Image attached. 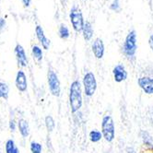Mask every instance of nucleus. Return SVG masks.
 <instances>
[{
	"instance_id": "aec40b11",
	"label": "nucleus",
	"mask_w": 153,
	"mask_h": 153,
	"mask_svg": "<svg viewBox=\"0 0 153 153\" xmlns=\"http://www.w3.org/2000/svg\"><path fill=\"white\" fill-rule=\"evenodd\" d=\"M6 153H19V149L12 139H8L6 142Z\"/></svg>"
},
{
	"instance_id": "6ab92c4d",
	"label": "nucleus",
	"mask_w": 153,
	"mask_h": 153,
	"mask_svg": "<svg viewBox=\"0 0 153 153\" xmlns=\"http://www.w3.org/2000/svg\"><path fill=\"white\" fill-rule=\"evenodd\" d=\"M45 127L47 129L48 132H53L56 128V122H54L53 118L51 116V115H47L45 116Z\"/></svg>"
},
{
	"instance_id": "f257e3e1",
	"label": "nucleus",
	"mask_w": 153,
	"mask_h": 153,
	"mask_svg": "<svg viewBox=\"0 0 153 153\" xmlns=\"http://www.w3.org/2000/svg\"><path fill=\"white\" fill-rule=\"evenodd\" d=\"M83 88L79 79H75L71 82L69 87L68 101L70 111L73 114L79 113L83 106Z\"/></svg>"
},
{
	"instance_id": "5701e85b",
	"label": "nucleus",
	"mask_w": 153,
	"mask_h": 153,
	"mask_svg": "<svg viewBox=\"0 0 153 153\" xmlns=\"http://www.w3.org/2000/svg\"><path fill=\"white\" fill-rule=\"evenodd\" d=\"M120 1L121 0H114L112 4L110 5V9L114 12H120L121 11V5H120Z\"/></svg>"
},
{
	"instance_id": "4be33fe9",
	"label": "nucleus",
	"mask_w": 153,
	"mask_h": 153,
	"mask_svg": "<svg viewBox=\"0 0 153 153\" xmlns=\"http://www.w3.org/2000/svg\"><path fill=\"white\" fill-rule=\"evenodd\" d=\"M30 149L31 153H42V146L41 143L36 141H32L30 145Z\"/></svg>"
},
{
	"instance_id": "b1692460",
	"label": "nucleus",
	"mask_w": 153,
	"mask_h": 153,
	"mask_svg": "<svg viewBox=\"0 0 153 153\" xmlns=\"http://www.w3.org/2000/svg\"><path fill=\"white\" fill-rule=\"evenodd\" d=\"M9 128L10 130L12 131V132H14V131L16 130V123H15V120H10V122H9Z\"/></svg>"
},
{
	"instance_id": "cd10ccee",
	"label": "nucleus",
	"mask_w": 153,
	"mask_h": 153,
	"mask_svg": "<svg viewBox=\"0 0 153 153\" xmlns=\"http://www.w3.org/2000/svg\"><path fill=\"white\" fill-rule=\"evenodd\" d=\"M21 1L23 2V4H24L25 7H29L30 4V1H31V0H21Z\"/></svg>"
},
{
	"instance_id": "ddd939ff",
	"label": "nucleus",
	"mask_w": 153,
	"mask_h": 153,
	"mask_svg": "<svg viewBox=\"0 0 153 153\" xmlns=\"http://www.w3.org/2000/svg\"><path fill=\"white\" fill-rule=\"evenodd\" d=\"M140 139L143 143L144 147L147 149L153 151V136L147 130H140L139 132Z\"/></svg>"
},
{
	"instance_id": "20e7f679",
	"label": "nucleus",
	"mask_w": 153,
	"mask_h": 153,
	"mask_svg": "<svg viewBox=\"0 0 153 153\" xmlns=\"http://www.w3.org/2000/svg\"><path fill=\"white\" fill-rule=\"evenodd\" d=\"M81 84L83 88V93L86 97L91 98L96 93L98 88V82L93 72H86L83 76Z\"/></svg>"
},
{
	"instance_id": "4468645a",
	"label": "nucleus",
	"mask_w": 153,
	"mask_h": 153,
	"mask_svg": "<svg viewBox=\"0 0 153 153\" xmlns=\"http://www.w3.org/2000/svg\"><path fill=\"white\" fill-rule=\"evenodd\" d=\"M81 32H82L83 39L86 42L91 41L93 34H94V30H93V26H92L91 21H89V20L85 21V24H84V27H83Z\"/></svg>"
},
{
	"instance_id": "c756f323",
	"label": "nucleus",
	"mask_w": 153,
	"mask_h": 153,
	"mask_svg": "<svg viewBox=\"0 0 153 153\" xmlns=\"http://www.w3.org/2000/svg\"><path fill=\"white\" fill-rule=\"evenodd\" d=\"M83 1H87V0H83Z\"/></svg>"
},
{
	"instance_id": "f03ea898",
	"label": "nucleus",
	"mask_w": 153,
	"mask_h": 153,
	"mask_svg": "<svg viewBox=\"0 0 153 153\" xmlns=\"http://www.w3.org/2000/svg\"><path fill=\"white\" fill-rule=\"evenodd\" d=\"M137 50V34L135 30H131L125 38L122 46V52L127 60L133 61L136 59Z\"/></svg>"
},
{
	"instance_id": "9b49d317",
	"label": "nucleus",
	"mask_w": 153,
	"mask_h": 153,
	"mask_svg": "<svg viewBox=\"0 0 153 153\" xmlns=\"http://www.w3.org/2000/svg\"><path fill=\"white\" fill-rule=\"evenodd\" d=\"M14 52H15V54H16V58H17L19 65H20L21 68L27 67L28 59H27V56H26V53H25V50H24L23 46L20 45H17L16 47H15Z\"/></svg>"
},
{
	"instance_id": "6e6552de",
	"label": "nucleus",
	"mask_w": 153,
	"mask_h": 153,
	"mask_svg": "<svg viewBox=\"0 0 153 153\" xmlns=\"http://www.w3.org/2000/svg\"><path fill=\"white\" fill-rule=\"evenodd\" d=\"M113 76L116 83H122L128 78V72L123 64H117L113 68Z\"/></svg>"
},
{
	"instance_id": "c85d7f7f",
	"label": "nucleus",
	"mask_w": 153,
	"mask_h": 153,
	"mask_svg": "<svg viewBox=\"0 0 153 153\" xmlns=\"http://www.w3.org/2000/svg\"><path fill=\"white\" fill-rule=\"evenodd\" d=\"M151 116L153 117V108H152V110H151Z\"/></svg>"
},
{
	"instance_id": "dca6fc26",
	"label": "nucleus",
	"mask_w": 153,
	"mask_h": 153,
	"mask_svg": "<svg viewBox=\"0 0 153 153\" xmlns=\"http://www.w3.org/2000/svg\"><path fill=\"white\" fill-rule=\"evenodd\" d=\"M89 138L91 143H99L102 139H103V136L101 130L92 129L89 133Z\"/></svg>"
},
{
	"instance_id": "1a4fd4ad",
	"label": "nucleus",
	"mask_w": 153,
	"mask_h": 153,
	"mask_svg": "<svg viewBox=\"0 0 153 153\" xmlns=\"http://www.w3.org/2000/svg\"><path fill=\"white\" fill-rule=\"evenodd\" d=\"M91 51L96 59H102L105 53V45L102 39L96 38L93 40L91 45Z\"/></svg>"
},
{
	"instance_id": "f3484780",
	"label": "nucleus",
	"mask_w": 153,
	"mask_h": 153,
	"mask_svg": "<svg viewBox=\"0 0 153 153\" xmlns=\"http://www.w3.org/2000/svg\"><path fill=\"white\" fill-rule=\"evenodd\" d=\"M58 36L62 40H68L70 37L69 29L65 24H64V23L60 24V26L58 28Z\"/></svg>"
},
{
	"instance_id": "39448f33",
	"label": "nucleus",
	"mask_w": 153,
	"mask_h": 153,
	"mask_svg": "<svg viewBox=\"0 0 153 153\" xmlns=\"http://www.w3.org/2000/svg\"><path fill=\"white\" fill-rule=\"evenodd\" d=\"M69 19H70L73 30L76 32H78V33L79 32H81L85 24V20L83 18L81 9L79 7L73 6L71 7L70 12H69Z\"/></svg>"
},
{
	"instance_id": "f8f14e48",
	"label": "nucleus",
	"mask_w": 153,
	"mask_h": 153,
	"mask_svg": "<svg viewBox=\"0 0 153 153\" xmlns=\"http://www.w3.org/2000/svg\"><path fill=\"white\" fill-rule=\"evenodd\" d=\"M35 33H36V37L38 39V41L40 42V43L42 45V48L45 50H48L51 45V41L45 36V31H43V29L42 28V26L38 25L35 28Z\"/></svg>"
},
{
	"instance_id": "2eb2a0df",
	"label": "nucleus",
	"mask_w": 153,
	"mask_h": 153,
	"mask_svg": "<svg viewBox=\"0 0 153 153\" xmlns=\"http://www.w3.org/2000/svg\"><path fill=\"white\" fill-rule=\"evenodd\" d=\"M18 127L19 130L20 135L23 137H27L30 135V126L29 123L26 121L25 119H19L18 122Z\"/></svg>"
},
{
	"instance_id": "a211bd4d",
	"label": "nucleus",
	"mask_w": 153,
	"mask_h": 153,
	"mask_svg": "<svg viewBox=\"0 0 153 153\" xmlns=\"http://www.w3.org/2000/svg\"><path fill=\"white\" fill-rule=\"evenodd\" d=\"M31 53H32V56H33V58L37 61V62H41L42 60L43 57V53L42 50L40 46L38 45H33L31 49Z\"/></svg>"
},
{
	"instance_id": "393cba45",
	"label": "nucleus",
	"mask_w": 153,
	"mask_h": 153,
	"mask_svg": "<svg viewBox=\"0 0 153 153\" xmlns=\"http://www.w3.org/2000/svg\"><path fill=\"white\" fill-rule=\"evenodd\" d=\"M126 153H138L137 151V149L135 148H133V147H127L126 149Z\"/></svg>"
},
{
	"instance_id": "9d476101",
	"label": "nucleus",
	"mask_w": 153,
	"mask_h": 153,
	"mask_svg": "<svg viewBox=\"0 0 153 153\" xmlns=\"http://www.w3.org/2000/svg\"><path fill=\"white\" fill-rule=\"evenodd\" d=\"M15 84H16V88L18 89L19 91L24 92L27 91L28 82H27V76H26V74L24 73V71H22V70L18 71L17 76H16Z\"/></svg>"
},
{
	"instance_id": "0eeeda50",
	"label": "nucleus",
	"mask_w": 153,
	"mask_h": 153,
	"mask_svg": "<svg viewBox=\"0 0 153 153\" xmlns=\"http://www.w3.org/2000/svg\"><path fill=\"white\" fill-rule=\"evenodd\" d=\"M137 85L140 90L147 95H153V76H141L137 79Z\"/></svg>"
},
{
	"instance_id": "7ed1b4c3",
	"label": "nucleus",
	"mask_w": 153,
	"mask_h": 153,
	"mask_svg": "<svg viewBox=\"0 0 153 153\" xmlns=\"http://www.w3.org/2000/svg\"><path fill=\"white\" fill-rule=\"evenodd\" d=\"M101 131L103 136V139L108 143H112L115 139V124L114 118L111 115L106 114L102 117L101 123Z\"/></svg>"
},
{
	"instance_id": "a878e982",
	"label": "nucleus",
	"mask_w": 153,
	"mask_h": 153,
	"mask_svg": "<svg viewBox=\"0 0 153 153\" xmlns=\"http://www.w3.org/2000/svg\"><path fill=\"white\" fill-rule=\"evenodd\" d=\"M6 26V20L3 18H0V30H2Z\"/></svg>"
},
{
	"instance_id": "412c9836",
	"label": "nucleus",
	"mask_w": 153,
	"mask_h": 153,
	"mask_svg": "<svg viewBox=\"0 0 153 153\" xmlns=\"http://www.w3.org/2000/svg\"><path fill=\"white\" fill-rule=\"evenodd\" d=\"M8 92H9L8 86L4 82H0V98H3L5 100H7Z\"/></svg>"
},
{
	"instance_id": "bb28decb",
	"label": "nucleus",
	"mask_w": 153,
	"mask_h": 153,
	"mask_svg": "<svg viewBox=\"0 0 153 153\" xmlns=\"http://www.w3.org/2000/svg\"><path fill=\"white\" fill-rule=\"evenodd\" d=\"M149 47H150V49L153 51V33L149 36Z\"/></svg>"
},
{
	"instance_id": "423d86ee",
	"label": "nucleus",
	"mask_w": 153,
	"mask_h": 153,
	"mask_svg": "<svg viewBox=\"0 0 153 153\" xmlns=\"http://www.w3.org/2000/svg\"><path fill=\"white\" fill-rule=\"evenodd\" d=\"M47 83L51 94L54 97H59L61 95V83L57 74L52 69H49L47 73Z\"/></svg>"
}]
</instances>
